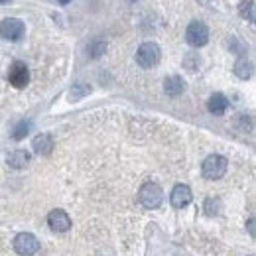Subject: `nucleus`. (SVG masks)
<instances>
[{
  "instance_id": "nucleus-7",
  "label": "nucleus",
  "mask_w": 256,
  "mask_h": 256,
  "mask_svg": "<svg viewBox=\"0 0 256 256\" xmlns=\"http://www.w3.org/2000/svg\"><path fill=\"white\" fill-rule=\"evenodd\" d=\"M8 81H10V85H14L16 89H24V87L30 83V71H28L26 63L14 61V63L10 65V71H8Z\"/></svg>"
},
{
  "instance_id": "nucleus-10",
  "label": "nucleus",
  "mask_w": 256,
  "mask_h": 256,
  "mask_svg": "<svg viewBox=\"0 0 256 256\" xmlns=\"http://www.w3.org/2000/svg\"><path fill=\"white\" fill-rule=\"evenodd\" d=\"M207 108H209L211 114H225L227 108H229V99H227L223 93H215V95L209 97Z\"/></svg>"
},
{
  "instance_id": "nucleus-16",
  "label": "nucleus",
  "mask_w": 256,
  "mask_h": 256,
  "mask_svg": "<svg viewBox=\"0 0 256 256\" xmlns=\"http://www.w3.org/2000/svg\"><path fill=\"white\" fill-rule=\"evenodd\" d=\"M205 213L207 215H219L221 213V201L217 199V197H209L207 201H205Z\"/></svg>"
},
{
  "instance_id": "nucleus-21",
  "label": "nucleus",
  "mask_w": 256,
  "mask_h": 256,
  "mask_svg": "<svg viewBox=\"0 0 256 256\" xmlns=\"http://www.w3.org/2000/svg\"><path fill=\"white\" fill-rule=\"evenodd\" d=\"M0 2H10V0H0Z\"/></svg>"
},
{
  "instance_id": "nucleus-17",
  "label": "nucleus",
  "mask_w": 256,
  "mask_h": 256,
  "mask_svg": "<svg viewBox=\"0 0 256 256\" xmlns=\"http://www.w3.org/2000/svg\"><path fill=\"white\" fill-rule=\"evenodd\" d=\"M104 50H106V44L102 42V40H95L91 46H89V53H91V57H101L102 53H104Z\"/></svg>"
},
{
  "instance_id": "nucleus-2",
  "label": "nucleus",
  "mask_w": 256,
  "mask_h": 256,
  "mask_svg": "<svg viewBox=\"0 0 256 256\" xmlns=\"http://www.w3.org/2000/svg\"><path fill=\"white\" fill-rule=\"evenodd\" d=\"M160 57H162V50L154 42H144L138 48V51H136V63L142 69H152V67H156L160 63Z\"/></svg>"
},
{
  "instance_id": "nucleus-18",
  "label": "nucleus",
  "mask_w": 256,
  "mask_h": 256,
  "mask_svg": "<svg viewBox=\"0 0 256 256\" xmlns=\"http://www.w3.org/2000/svg\"><path fill=\"white\" fill-rule=\"evenodd\" d=\"M28 132H30V122L22 120V122H20L16 128H14V134H12V136H14V140H22V138H24Z\"/></svg>"
},
{
  "instance_id": "nucleus-20",
  "label": "nucleus",
  "mask_w": 256,
  "mask_h": 256,
  "mask_svg": "<svg viewBox=\"0 0 256 256\" xmlns=\"http://www.w3.org/2000/svg\"><path fill=\"white\" fill-rule=\"evenodd\" d=\"M57 2H59V4H69L71 0H57Z\"/></svg>"
},
{
  "instance_id": "nucleus-3",
  "label": "nucleus",
  "mask_w": 256,
  "mask_h": 256,
  "mask_svg": "<svg viewBox=\"0 0 256 256\" xmlns=\"http://www.w3.org/2000/svg\"><path fill=\"white\" fill-rule=\"evenodd\" d=\"M138 199H140V203L144 205L146 209H156V207H160L162 201H164V191H162V187H160L158 183L146 181V183L140 187Z\"/></svg>"
},
{
  "instance_id": "nucleus-19",
  "label": "nucleus",
  "mask_w": 256,
  "mask_h": 256,
  "mask_svg": "<svg viewBox=\"0 0 256 256\" xmlns=\"http://www.w3.org/2000/svg\"><path fill=\"white\" fill-rule=\"evenodd\" d=\"M249 233L251 237H255V219H249Z\"/></svg>"
},
{
  "instance_id": "nucleus-11",
  "label": "nucleus",
  "mask_w": 256,
  "mask_h": 256,
  "mask_svg": "<svg viewBox=\"0 0 256 256\" xmlns=\"http://www.w3.org/2000/svg\"><path fill=\"white\" fill-rule=\"evenodd\" d=\"M32 148H34V152L40 154V156H48V154L53 152V138L50 134H38L32 140Z\"/></svg>"
},
{
  "instance_id": "nucleus-12",
  "label": "nucleus",
  "mask_w": 256,
  "mask_h": 256,
  "mask_svg": "<svg viewBox=\"0 0 256 256\" xmlns=\"http://www.w3.org/2000/svg\"><path fill=\"white\" fill-rule=\"evenodd\" d=\"M164 89L170 97H179L183 91H185V81L179 77V75H171L164 81Z\"/></svg>"
},
{
  "instance_id": "nucleus-15",
  "label": "nucleus",
  "mask_w": 256,
  "mask_h": 256,
  "mask_svg": "<svg viewBox=\"0 0 256 256\" xmlns=\"http://www.w3.org/2000/svg\"><path fill=\"white\" fill-rule=\"evenodd\" d=\"M241 16L247 18L249 22H255V2L253 0H245L241 4Z\"/></svg>"
},
{
  "instance_id": "nucleus-1",
  "label": "nucleus",
  "mask_w": 256,
  "mask_h": 256,
  "mask_svg": "<svg viewBox=\"0 0 256 256\" xmlns=\"http://www.w3.org/2000/svg\"><path fill=\"white\" fill-rule=\"evenodd\" d=\"M227 168H229V162L225 156H219V154H211L207 156L201 166V173H203L205 179H221L225 173H227Z\"/></svg>"
},
{
  "instance_id": "nucleus-14",
  "label": "nucleus",
  "mask_w": 256,
  "mask_h": 256,
  "mask_svg": "<svg viewBox=\"0 0 256 256\" xmlns=\"http://www.w3.org/2000/svg\"><path fill=\"white\" fill-rule=\"evenodd\" d=\"M235 73L241 77V79H249L253 75V63L245 57H241L237 63H235Z\"/></svg>"
},
{
  "instance_id": "nucleus-13",
  "label": "nucleus",
  "mask_w": 256,
  "mask_h": 256,
  "mask_svg": "<svg viewBox=\"0 0 256 256\" xmlns=\"http://www.w3.org/2000/svg\"><path fill=\"white\" fill-rule=\"evenodd\" d=\"M8 164L14 170H22V168H26L30 164V154L26 150H16V152H12L8 156Z\"/></svg>"
},
{
  "instance_id": "nucleus-6",
  "label": "nucleus",
  "mask_w": 256,
  "mask_h": 256,
  "mask_svg": "<svg viewBox=\"0 0 256 256\" xmlns=\"http://www.w3.org/2000/svg\"><path fill=\"white\" fill-rule=\"evenodd\" d=\"M24 30L26 28H24V22L22 20H18V18H6L0 24V38H4L8 42H16V40H20L24 36Z\"/></svg>"
},
{
  "instance_id": "nucleus-9",
  "label": "nucleus",
  "mask_w": 256,
  "mask_h": 256,
  "mask_svg": "<svg viewBox=\"0 0 256 256\" xmlns=\"http://www.w3.org/2000/svg\"><path fill=\"white\" fill-rule=\"evenodd\" d=\"M191 199H193V195H191V189H189L187 185L177 183V185L171 189L170 201H171V205H173L175 209H183V207H187V205L191 203Z\"/></svg>"
},
{
  "instance_id": "nucleus-22",
  "label": "nucleus",
  "mask_w": 256,
  "mask_h": 256,
  "mask_svg": "<svg viewBox=\"0 0 256 256\" xmlns=\"http://www.w3.org/2000/svg\"><path fill=\"white\" fill-rule=\"evenodd\" d=\"M132 2H134V0H132Z\"/></svg>"
},
{
  "instance_id": "nucleus-4",
  "label": "nucleus",
  "mask_w": 256,
  "mask_h": 256,
  "mask_svg": "<svg viewBox=\"0 0 256 256\" xmlns=\"http://www.w3.org/2000/svg\"><path fill=\"white\" fill-rule=\"evenodd\" d=\"M185 40H187L189 46L201 48V46H205V44L209 42V28L205 26L203 22L193 20V22L187 26V30H185Z\"/></svg>"
},
{
  "instance_id": "nucleus-5",
  "label": "nucleus",
  "mask_w": 256,
  "mask_h": 256,
  "mask_svg": "<svg viewBox=\"0 0 256 256\" xmlns=\"http://www.w3.org/2000/svg\"><path fill=\"white\" fill-rule=\"evenodd\" d=\"M14 251L20 256H34L40 251V241L32 233H20L14 239Z\"/></svg>"
},
{
  "instance_id": "nucleus-8",
  "label": "nucleus",
  "mask_w": 256,
  "mask_h": 256,
  "mask_svg": "<svg viewBox=\"0 0 256 256\" xmlns=\"http://www.w3.org/2000/svg\"><path fill=\"white\" fill-rule=\"evenodd\" d=\"M48 225L55 233H67L71 229V217L63 209H53L48 215Z\"/></svg>"
}]
</instances>
